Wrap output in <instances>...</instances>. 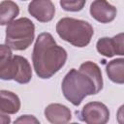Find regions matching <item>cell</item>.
<instances>
[{
	"label": "cell",
	"instance_id": "5b68a950",
	"mask_svg": "<svg viewBox=\"0 0 124 124\" xmlns=\"http://www.w3.org/2000/svg\"><path fill=\"white\" fill-rule=\"evenodd\" d=\"M78 118L88 124H105L109 119V110L101 102H89L78 113Z\"/></svg>",
	"mask_w": 124,
	"mask_h": 124
},
{
	"label": "cell",
	"instance_id": "8992f818",
	"mask_svg": "<svg viewBox=\"0 0 124 124\" xmlns=\"http://www.w3.org/2000/svg\"><path fill=\"white\" fill-rule=\"evenodd\" d=\"M97 51L106 57H112L114 55L124 54L123 33H120L112 38L103 37L97 41Z\"/></svg>",
	"mask_w": 124,
	"mask_h": 124
},
{
	"label": "cell",
	"instance_id": "e0dca14e",
	"mask_svg": "<svg viewBox=\"0 0 124 124\" xmlns=\"http://www.w3.org/2000/svg\"><path fill=\"white\" fill-rule=\"evenodd\" d=\"M10 122H11V117L0 109V124H9Z\"/></svg>",
	"mask_w": 124,
	"mask_h": 124
},
{
	"label": "cell",
	"instance_id": "ba28073f",
	"mask_svg": "<svg viewBox=\"0 0 124 124\" xmlns=\"http://www.w3.org/2000/svg\"><path fill=\"white\" fill-rule=\"evenodd\" d=\"M28 13L40 22H48L54 16L55 6L51 0H32L28 5Z\"/></svg>",
	"mask_w": 124,
	"mask_h": 124
},
{
	"label": "cell",
	"instance_id": "7c38bea8",
	"mask_svg": "<svg viewBox=\"0 0 124 124\" xmlns=\"http://www.w3.org/2000/svg\"><path fill=\"white\" fill-rule=\"evenodd\" d=\"M106 73L108 78L115 83H124V59L116 58L107 64Z\"/></svg>",
	"mask_w": 124,
	"mask_h": 124
},
{
	"label": "cell",
	"instance_id": "3957f363",
	"mask_svg": "<svg viewBox=\"0 0 124 124\" xmlns=\"http://www.w3.org/2000/svg\"><path fill=\"white\" fill-rule=\"evenodd\" d=\"M56 32L65 42L77 47L86 46L94 34L92 25L82 19L63 17L56 23Z\"/></svg>",
	"mask_w": 124,
	"mask_h": 124
},
{
	"label": "cell",
	"instance_id": "2e32d148",
	"mask_svg": "<svg viewBox=\"0 0 124 124\" xmlns=\"http://www.w3.org/2000/svg\"><path fill=\"white\" fill-rule=\"evenodd\" d=\"M15 123H39V120L33 115H21L15 120Z\"/></svg>",
	"mask_w": 124,
	"mask_h": 124
},
{
	"label": "cell",
	"instance_id": "30bf717a",
	"mask_svg": "<svg viewBox=\"0 0 124 124\" xmlns=\"http://www.w3.org/2000/svg\"><path fill=\"white\" fill-rule=\"evenodd\" d=\"M45 117L53 124H64L71 120L72 113L68 107L62 104H49L45 108Z\"/></svg>",
	"mask_w": 124,
	"mask_h": 124
},
{
	"label": "cell",
	"instance_id": "9c48e42d",
	"mask_svg": "<svg viewBox=\"0 0 124 124\" xmlns=\"http://www.w3.org/2000/svg\"><path fill=\"white\" fill-rule=\"evenodd\" d=\"M91 16L101 23L111 22L117 14L116 8L107 0H94L90 5Z\"/></svg>",
	"mask_w": 124,
	"mask_h": 124
},
{
	"label": "cell",
	"instance_id": "4fadbf2b",
	"mask_svg": "<svg viewBox=\"0 0 124 124\" xmlns=\"http://www.w3.org/2000/svg\"><path fill=\"white\" fill-rule=\"evenodd\" d=\"M16 58L17 65H16V72L14 80L21 84L28 83L32 78L31 66L25 57L20 55H16Z\"/></svg>",
	"mask_w": 124,
	"mask_h": 124
},
{
	"label": "cell",
	"instance_id": "6da1fadb",
	"mask_svg": "<svg viewBox=\"0 0 124 124\" xmlns=\"http://www.w3.org/2000/svg\"><path fill=\"white\" fill-rule=\"evenodd\" d=\"M64 97L74 106H79L82 100L99 93L103 89V77L99 66L86 61L79 69H71L64 77L61 84Z\"/></svg>",
	"mask_w": 124,
	"mask_h": 124
},
{
	"label": "cell",
	"instance_id": "9a60e30c",
	"mask_svg": "<svg viewBox=\"0 0 124 124\" xmlns=\"http://www.w3.org/2000/svg\"><path fill=\"white\" fill-rule=\"evenodd\" d=\"M60 6L67 12H79L83 9L86 0H60Z\"/></svg>",
	"mask_w": 124,
	"mask_h": 124
},
{
	"label": "cell",
	"instance_id": "277c9868",
	"mask_svg": "<svg viewBox=\"0 0 124 124\" xmlns=\"http://www.w3.org/2000/svg\"><path fill=\"white\" fill-rule=\"evenodd\" d=\"M35 37V25L31 19L20 17L14 19L6 27L5 44L14 50H25Z\"/></svg>",
	"mask_w": 124,
	"mask_h": 124
},
{
	"label": "cell",
	"instance_id": "8fae6325",
	"mask_svg": "<svg viewBox=\"0 0 124 124\" xmlns=\"http://www.w3.org/2000/svg\"><path fill=\"white\" fill-rule=\"evenodd\" d=\"M0 109L7 114H16L20 109L18 96L8 90H0Z\"/></svg>",
	"mask_w": 124,
	"mask_h": 124
},
{
	"label": "cell",
	"instance_id": "5bb4252c",
	"mask_svg": "<svg viewBox=\"0 0 124 124\" xmlns=\"http://www.w3.org/2000/svg\"><path fill=\"white\" fill-rule=\"evenodd\" d=\"M19 14L17 4L11 0H4L0 3V25H7Z\"/></svg>",
	"mask_w": 124,
	"mask_h": 124
},
{
	"label": "cell",
	"instance_id": "ac0fdd59",
	"mask_svg": "<svg viewBox=\"0 0 124 124\" xmlns=\"http://www.w3.org/2000/svg\"><path fill=\"white\" fill-rule=\"evenodd\" d=\"M21 1H26V0H21Z\"/></svg>",
	"mask_w": 124,
	"mask_h": 124
},
{
	"label": "cell",
	"instance_id": "52a82bcc",
	"mask_svg": "<svg viewBox=\"0 0 124 124\" xmlns=\"http://www.w3.org/2000/svg\"><path fill=\"white\" fill-rule=\"evenodd\" d=\"M16 72V55H13L12 48H10L6 44L0 45V78L3 80H14Z\"/></svg>",
	"mask_w": 124,
	"mask_h": 124
},
{
	"label": "cell",
	"instance_id": "7a4b0ae2",
	"mask_svg": "<svg viewBox=\"0 0 124 124\" xmlns=\"http://www.w3.org/2000/svg\"><path fill=\"white\" fill-rule=\"evenodd\" d=\"M67 56V51L56 44L50 33H41L36 39L32 53L36 75L44 79L50 78L65 65Z\"/></svg>",
	"mask_w": 124,
	"mask_h": 124
}]
</instances>
